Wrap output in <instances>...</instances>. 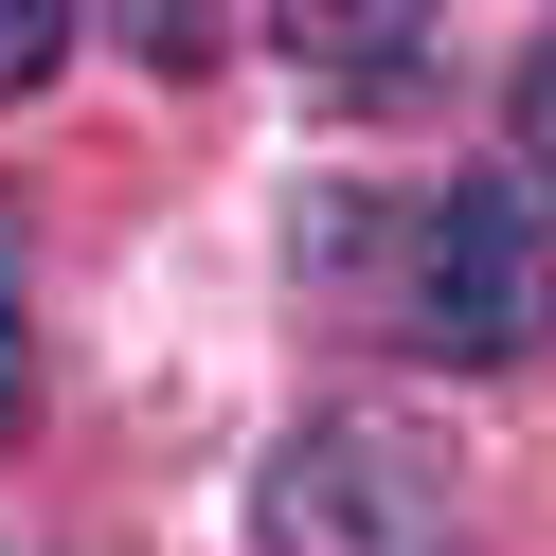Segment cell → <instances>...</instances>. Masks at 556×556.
I'll use <instances>...</instances> for the list:
<instances>
[{
	"mask_svg": "<svg viewBox=\"0 0 556 556\" xmlns=\"http://www.w3.org/2000/svg\"><path fill=\"white\" fill-rule=\"evenodd\" d=\"M252 556H448V448L377 395L305 413L252 467Z\"/></svg>",
	"mask_w": 556,
	"mask_h": 556,
	"instance_id": "cell-1",
	"label": "cell"
},
{
	"mask_svg": "<svg viewBox=\"0 0 556 556\" xmlns=\"http://www.w3.org/2000/svg\"><path fill=\"white\" fill-rule=\"evenodd\" d=\"M413 341L431 359H539L556 341V216L520 180H448L413 216Z\"/></svg>",
	"mask_w": 556,
	"mask_h": 556,
	"instance_id": "cell-2",
	"label": "cell"
},
{
	"mask_svg": "<svg viewBox=\"0 0 556 556\" xmlns=\"http://www.w3.org/2000/svg\"><path fill=\"white\" fill-rule=\"evenodd\" d=\"M288 37V73H324V90H413L431 73V18L413 0H324V18H269Z\"/></svg>",
	"mask_w": 556,
	"mask_h": 556,
	"instance_id": "cell-3",
	"label": "cell"
},
{
	"mask_svg": "<svg viewBox=\"0 0 556 556\" xmlns=\"http://www.w3.org/2000/svg\"><path fill=\"white\" fill-rule=\"evenodd\" d=\"M503 180L556 216V37H520V73H503Z\"/></svg>",
	"mask_w": 556,
	"mask_h": 556,
	"instance_id": "cell-4",
	"label": "cell"
},
{
	"mask_svg": "<svg viewBox=\"0 0 556 556\" xmlns=\"http://www.w3.org/2000/svg\"><path fill=\"white\" fill-rule=\"evenodd\" d=\"M54 54H73V18H54V0H0V109H18Z\"/></svg>",
	"mask_w": 556,
	"mask_h": 556,
	"instance_id": "cell-5",
	"label": "cell"
},
{
	"mask_svg": "<svg viewBox=\"0 0 556 556\" xmlns=\"http://www.w3.org/2000/svg\"><path fill=\"white\" fill-rule=\"evenodd\" d=\"M37 413V324H18V233H0V431Z\"/></svg>",
	"mask_w": 556,
	"mask_h": 556,
	"instance_id": "cell-6",
	"label": "cell"
}]
</instances>
